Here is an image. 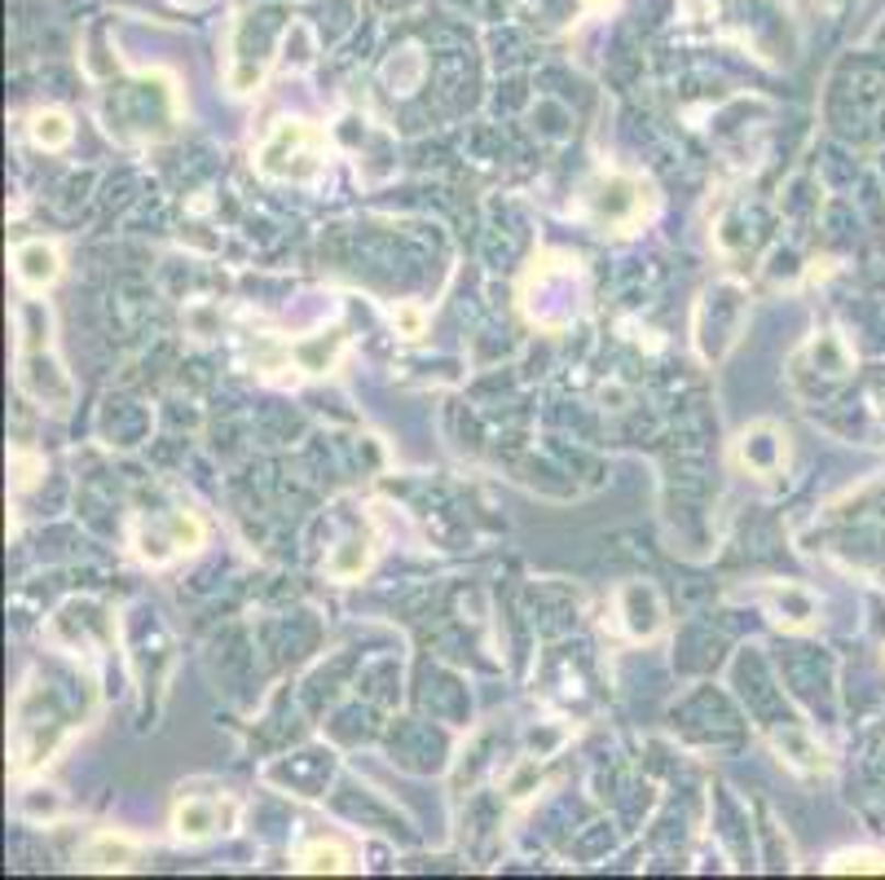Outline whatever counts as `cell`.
Here are the masks:
<instances>
[{
	"label": "cell",
	"instance_id": "obj_1",
	"mask_svg": "<svg viewBox=\"0 0 885 880\" xmlns=\"http://www.w3.org/2000/svg\"><path fill=\"white\" fill-rule=\"evenodd\" d=\"M322 168V133L286 119L273 128V137L260 146V172L282 176V181H309Z\"/></svg>",
	"mask_w": 885,
	"mask_h": 880
},
{
	"label": "cell",
	"instance_id": "obj_2",
	"mask_svg": "<svg viewBox=\"0 0 885 880\" xmlns=\"http://www.w3.org/2000/svg\"><path fill=\"white\" fill-rule=\"evenodd\" d=\"M238 819L234 801H220V797H185L172 814V827L181 841H203V836H216V832H229Z\"/></svg>",
	"mask_w": 885,
	"mask_h": 880
},
{
	"label": "cell",
	"instance_id": "obj_3",
	"mask_svg": "<svg viewBox=\"0 0 885 880\" xmlns=\"http://www.w3.org/2000/svg\"><path fill=\"white\" fill-rule=\"evenodd\" d=\"M14 273H19V282H23L27 290H45V286L58 282L63 260H58V251L45 247V242H23V247L14 251Z\"/></svg>",
	"mask_w": 885,
	"mask_h": 880
},
{
	"label": "cell",
	"instance_id": "obj_4",
	"mask_svg": "<svg viewBox=\"0 0 885 880\" xmlns=\"http://www.w3.org/2000/svg\"><path fill=\"white\" fill-rule=\"evenodd\" d=\"M128 858H133V845H128V841H120V836H98V841L89 845V854H84V867H93V871H120V867H128Z\"/></svg>",
	"mask_w": 885,
	"mask_h": 880
},
{
	"label": "cell",
	"instance_id": "obj_5",
	"mask_svg": "<svg viewBox=\"0 0 885 880\" xmlns=\"http://www.w3.org/2000/svg\"><path fill=\"white\" fill-rule=\"evenodd\" d=\"M32 141L45 146V150H63L71 141V119L63 111H41L32 119Z\"/></svg>",
	"mask_w": 885,
	"mask_h": 880
},
{
	"label": "cell",
	"instance_id": "obj_6",
	"mask_svg": "<svg viewBox=\"0 0 885 880\" xmlns=\"http://www.w3.org/2000/svg\"><path fill=\"white\" fill-rule=\"evenodd\" d=\"M300 867H305V871H349L353 858H349L340 845H309L305 858H300Z\"/></svg>",
	"mask_w": 885,
	"mask_h": 880
},
{
	"label": "cell",
	"instance_id": "obj_7",
	"mask_svg": "<svg viewBox=\"0 0 885 880\" xmlns=\"http://www.w3.org/2000/svg\"><path fill=\"white\" fill-rule=\"evenodd\" d=\"M828 867L832 871H885V858L881 854H837Z\"/></svg>",
	"mask_w": 885,
	"mask_h": 880
},
{
	"label": "cell",
	"instance_id": "obj_8",
	"mask_svg": "<svg viewBox=\"0 0 885 880\" xmlns=\"http://www.w3.org/2000/svg\"><path fill=\"white\" fill-rule=\"evenodd\" d=\"M393 327H397L406 340H419V335H423V309H415V305L393 309Z\"/></svg>",
	"mask_w": 885,
	"mask_h": 880
},
{
	"label": "cell",
	"instance_id": "obj_9",
	"mask_svg": "<svg viewBox=\"0 0 885 880\" xmlns=\"http://www.w3.org/2000/svg\"><path fill=\"white\" fill-rule=\"evenodd\" d=\"M256 84H260V67H238V71L229 76V89H234V93H251Z\"/></svg>",
	"mask_w": 885,
	"mask_h": 880
},
{
	"label": "cell",
	"instance_id": "obj_10",
	"mask_svg": "<svg viewBox=\"0 0 885 880\" xmlns=\"http://www.w3.org/2000/svg\"><path fill=\"white\" fill-rule=\"evenodd\" d=\"M586 5H590V10H609V5H613V0H586Z\"/></svg>",
	"mask_w": 885,
	"mask_h": 880
}]
</instances>
